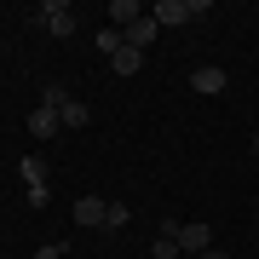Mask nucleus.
<instances>
[{"instance_id": "nucleus-17", "label": "nucleus", "mask_w": 259, "mask_h": 259, "mask_svg": "<svg viewBox=\"0 0 259 259\" xmlns=\"http://www.w3.org/2000/svg\"><path fill=\"white\" fill-rule=\"evenodd\" d=\"M253 150H259V133H253Z\"/></svg>"}, {"instance_id": "nucleus-8", "label": "nucleus", "mask_w": 259, "mask_h": 259, "mask_svg": "<svg viewBox=\"0 0 259 259\" xmlns=\"http://www.w3.org/2000/svg\"><path fill=\"white\" fill-rule=\"evenodd\" d=\"M150 6H139V0H110V29H127V23H139Z\"/></svg>"}, {"instance_id": "nucleus-7", "label": "nucleus", "mask_w": 259, "mask_h": 259, "mask_svg": "<svg viewBox=\"0 0 259 259\" xmlns=\"http://www.w3.org/2000/svg\"><path fill=\"white\" fill-rule=\"evenodd\" d=\"M104 213H110L104 196H75V225H87V231H93V225H104Z\"/></svg>"}, {"instance_id": "nucleus-2", "label": "nucleus", "mask_w": 259, "mask_h": 259, "mask_svg": "<svg viewBox=\"0 0 259 259\" xmlns=\"http://www.w3.org/2000/svg\"><path fill=\"white\" fill-rule=\"evenodd\" d=\"M35 23L47 29V35H58V40L75 35V12L64 6V0H40V6H35Z\"/></svg>"}, {"instance_id": "nucleus-1", "label": "nucleus", "mask_w": 259, "mask_h": 259, "mask_svg": "<svg viewBox=\"0 0 259 259\" xmlns=\"http://www.w3.org/2000/svg\"><path fill=\"white\" fill-rule=\"evenodd\" d=\"M150 18H156L161 29H179V23L207 18V0H156V6H150Z\"/></svg>"}, {"instance_id": "nucleus-16", "label": "nucleus", "mask_w": 259, "mask_h": 259, "mask_svg": "<svg viewBox=\"0 0 259 259\" xmlns=\"http://www.w3.org/2000/svg\"><path fill=\"white\" fill-rule=\"evenodd\" d=\"M202 259H231V253H219V248H207V253H202Z\"/></svg>"}, {"instance_id": "nucleus-15", "label": "nucleus", "mask_w": 259, "mask_h": 259, "mask_svg": "<svg viewBox=\"0 0 259 259\" xmlns=\"http://www.w3.org/2000/svg\"><path fill=\"white\" fill-rule=\"evenodd\" d=\"M35 259H64V242H40V248H35Z\"/></svg>"}, {"instance_id": "nucleus-14", "label": "nucleus", "mask_w": 259, "mask_h": 259, "mask_svg": "<svg viewBox=\"0 0 259 259\" xmlns=\"http://www.w3.org/2000/svg\"><path fill=\"white\" fill-rule=\"evenodd\" d=\"M98 52H104V58L121 52V29H98Z\"/></svg>"}, {"instance_id": "nucleus-3", "label": "nucleus", "mask_w": 259, "mask_h": 259, "mask_svg": "<svg viewBox=\"0 0 259 259\" xmlns=\"http://www.w3.org/2000/svg\"><path fill=\"white\" fill-rule=\"evenodd\" d=\"M190 87H196L202 98H219L225 87H231V75H225L219 64H196V69H190Z\"/></svg>"}, {"instance_id": "nucleus-4", "label": "nucleus", "mask_w": 259, "mask_h": 259, "mask_svg": "<svg viewBox=\"0 0 259 259\" xmlns=\"http://www.w3.org/2000/svg\"><path fill=\"white\" fill-rule=\"evenodd\" d=\"M156 35H161V23H156V18H150V12H144V18H139V23H127V29H121V40H127V47H133V52H144V47H150V40H156Z\"/></svg>"}, {"instance_id": "nucleus-10", "label": "nucleus", "mask_w": 259, "mask_h": 259, "mask_svg": "<svg viewBox=\"0 0 259 259\" xmlns=\"http://www.w3.org/2000/svg\"><path fill=\"white\" fill-rule=\"evenodd\" d=\"M110 69H115V75H139V69H144V52H133L127 40H121V52L110 58Z\"/></svg>"}, {"instance_id": "nucleus-6", "label": "nucleus", "mask_w": 259, "mask_h": 259, "mask_svg": "<svg viewBox=\"0 0 259 259\" xmlns=\"http://www.w3.org/2000/svg\"><path fill=\"white\" fill-rule=\"evenodd\" d=\"M58 127H64V121H58V110H47V104H40V110H29V139H35V144H47Z\"/></svg>"}, {"instance_id": "nucleus-12", "label": "nucleus", "mask_w": 259, "mask_h": 259, "mask_svg": "<svg viewBox=\"0 0 259 259\" xmlns=\"http://www.w3.org/2000/svg\"><path fill=\"white\" fill-rule=\"evenodd\" d=\"M69 98H75V93H69V87H58V81H47V87H40V104H47V110H64Z\"/></svg>"}, {"instance_id": "nucleus-9", "label": "nucleus", "mask_w": 259, "mask_h": 259, "mask_svg": "<svg viewBox=\"0 0 259 259\" xmlns=\"http://www.w3.org/2000/svg\"><path fill=\"white\" fill-rule=\"evenodd\" d=\"M18 173H23V185H29V190H47V161H40V156H23V161H18Z\"/></svg>"}, {"instance_id": "nucleus-11", "label": "nucleus", "mask_w": 259, "mask_h": 259, "mask_svg": "<svg viewBox=\"0 0 259 259\" xmlns=\"http://www.w3.org/2000/svg\"><path fill=\"white\" fill-rule=\"evenodd\" d=\"M58 121H64V127H75V133H81V127H87V121H93V110H87V104H81V98H69V104H64V110H58Z\"/></svg>"}, {"instance_id": "nucleus-13", "label": "nucleus", "mask_w": 259, "mask_h": 259, "mask_svg": "<svg viewBox=\"0 0 259 259\" xmlns=\"http://www.w3.org/2000/svg\"><path fill=\"white\" fill-rule=\"evenodd\" d=\"M127 219H133V207H127V202H110V213H104V231H121Z\"/></svg>"}, {"instance_id": "nucleus-5", "label": "nucleus", "mask_w": 259, "mask_h": 259, "mask_svg": "<svg viewBox=\"0 0 259 259\" xmlns=\"http://www.w3.org/2000/svg\"><path fill=\"white\" fill-rule=\"evenodd\" d=\"M213 248V225H179V253H207Z\"/></svg>"}]
</instances>
